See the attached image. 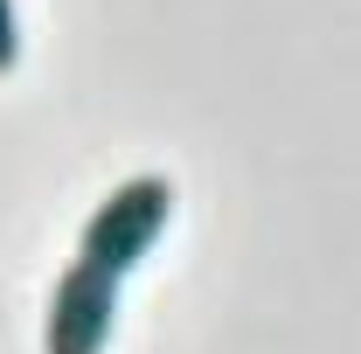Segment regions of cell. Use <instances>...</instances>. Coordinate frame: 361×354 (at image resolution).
<instances>
[{"instance_id": "6da1fadb", "label": "cell", "mask_w": 361, "mask_h": 354, "mask_svg": "<svg viewBox=\"0 0 361 354\" xmlns=\"http://www.w3.org/2000/svg\"><path fill=\"white\" fill-rule=\"evenodd\" d=\"M167 222H174V181L167 174H133L90 209L84 236H77V257H90L97 271L133 278L153 257V243L167 236Z\"/></svg>"}, {"instance_id": "7a4b0ae2", "label": "cell", "mask_w": 361, "mask_h": 354, "mask_svg": "<svg viewBox=\"0 0 361 354\" xmlns=\"http://www.w3.org/2000/svg\"><path fill=\"white\" fill-rule=\"evenodd\" d=\"M118 292H126L118 271L70 257L56 292H49V312H42V354H104L111 326H118Z\"/></svg>"}, {"instance_id": "3957f363", "label": "cell", "mask_w": 361, "mask_h": 354, "mask_svg": "<svg viewBox=\"0 0 361 354\" xmlns=\"http://www.w3.org/2000/svg\"><path fill=\"white\" fill-rule=\"evenodd\" d=\"M21 63V14H14V0H0V77Z\"/></svg>"}]
</instances>
